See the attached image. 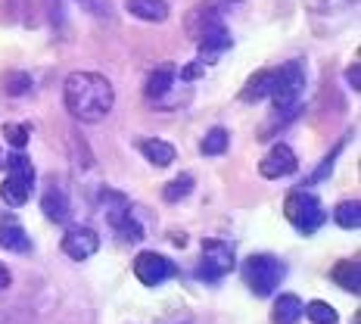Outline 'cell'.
Instances as JSON below:
<instances>
[{
    "instance_id": "cell-1",
    "label": "cell",
    "mask_w": 361,
    "mask_h": 324,
    "mask_svg": "<svg viewBox=\"0 0 361 324\" xmlns=\"http://www.w3.org/2000/svg\"><path fill=\"white\" fill-rule=\"evenodd\" d=\"M63 100H66V109L78 122L94 125V122H103L112 112L116 90H112L106 75L100 72H72L63 85Z\"/></svg>"
},
{
    "instance_id": "cell-2",
    "label": "cell",
    "mask_w": 361,
    "mask_h": 324,
    "mask_svg": "<svg viewBox=\"0 0 361 324\" xmlns=\"http://www.w3.org/2000/svg\"><path fill=\"white\" fill-rule=\"evenodd\" d=\"M302 90H305V63L302 59H290V63L277 66L274 88H271L268 100L274 107V128L290 125L293 119L302 112Z\"/></svg>"
},
{
    "instance_id": "cell-3",
    "label": "cell",
    "mask_w": 361,
    "mask_h": 324,
    "mask_svg": "<svg viewBox=\"0 0 361 324\" xmlns=\"http://www.w3.org/2000/svg\"><path fill=\"white\" fill-rule=\"evenodd\" d=\"M283 215H287V222L299 231V234H305V237H312L314 231L324 228V222H327L324 206H321V200L314 197L312 191H293V193H287V200H283Z\"/></svg>"
},
{
    "instance_id": "cell-4",
    "label": "cell",
    "mask_w": 361,
    "mask_h": 324,
    "mask_svg": "<svg viewBox=\"0 0 361 324\" xmlns=\"http://www.w3.org/2000/svg\"><path fill=\"white\" fill-rule=\"evenodd\" d=\"M283 275H287V265L277 256L255 253L243 262V281L255 296H271L277 290V284L283 281Z\"/></svg>"
},
{
    "instance_id": "cell-5",
    "label": "cell",
    "mask_w": 361,
    "mask_h": 324,
    "mask_svg": "<svg viewBox=\"0 0 361 324\" xmlns=\"http://www.w3.org/2000/svg\"><path fill=\"white\" fill-rule=\"evenodd\" d=\"M234 268V246L224 240H202V256H200V281H221L228 271Z\"/></svg>"
},
{
    "instance_id": "cell-6",
    "label": "cell",
    "mask_w": 361,
    "mask_h": 324,
    "mask_svg": "<svg viewBox=\"0 0 361 324\" xmlns=\"http://www.w3.org/2000/svg\"><path fill=\"white\" fill-rule=\"evenodd\" d=\"M237 4H243V0H202L200 6H193L190 13H187L184 19V28L190 37H200L206 28L218 25V22H224V16H228L231 10H234Z\"/></svg>"
},
{
    "instance_id": "cell-7",
    "label": "cell",
    "mask_w": 361,
    "mask_h": 324,
    "mask_svg": "<svg viewBox=\"0 0 361 324\" xmlns=\"http://www.w3.org/2000/svg\"><path fill=\"white\" fill-rule=\"evenodd\" d=\"M178 275V265L171 259H165L162 253H140L134 259V277L144 287H159V284L171 281Z\"/></svg>"
},
{
    "instance_id": "cell-8",
    "label": "cell",
    "mask_w": 361,
    "mask_h": 324,
    "mask_svg": "<svg viewBox=\"0 0 361 324\" xmlns=\"http://www.w3.org/2000/svg\"><path fill=\"white\" fill-rule=\"evenodd\" d=\"M63 253L69 256L72 262H85L90 259L97 250H100V234H97L94 228H85V224H78V228H69L63 237Z\"/></svg>"
},
{
    "instance_id": "cell-9",
    "label": "cell",
    "mask_w": 361,
    "mask_h": 324,
    "mask_svg": "<svg viewBox=\"0 0 361 324\" xmlns=\"http://www.w3.org/2000/svg\"><path fill=\"white\" fill-rule=\"evenodd\" d=\"M299 169V160L296 153L287 147V144H274L265 153V160L259 162V175L268 178V181H277V178H287L293 175V172Z\"/></svg>"
},
{
    "instance_id": "cell-10",
    "label": "cell",
    "mask_w": 361,
    "mask_h": 324,
    "mask_svg": "<svg viewBox=\"0 0 361 324\" xmlns=\"http://www.w3.org/2000/svg\"><path fill=\"white\" fill-rule=\"evenodd\" d=\"M231 32L224 22H218V25L206 28L200 37H197V47H200V63H206V59H218L224 54V50H231Z\"/></svg>"
},
{
    "instance_id": "cell-11",
    "label": "cell",
    "mask_w": 361,
    "mask_h": 324,
    "mask_svg": "<svg viewBox=\"0 0 361 324\" xmlns=\"http://www.w3.org/2000/svg\"><path fill=\"white\" fill-rule=\"evenodd\" d=\"M175 81H178V66H171V63L156 66V69L147 75V85H144L147 100H149V103L165 100V97H169V90L175 88Z\"/></svg>"
},
{
    "instance_id": "cell-12",
    "label": "cell",
    "mask_w": 361,
    "mask_h": 324,
    "mask_svg": "<svg viewBox=\"0 0 361 324\" xmlns=\"http://www.w3.org/2000/svg\"><path fill=\"white\" fill-rule=\"evenodd\" d=\"M0 246H4L6 253H32V240H28L25 228H22V222H16V218H0Z\"/></svg>"
},
{
    "instance_id": "cell-13",
    "label": "cell",
    "mask_w": 361,
    "mask_h": 324,
    "mask_svg": "<svg viewBox=\"0 0 361 324\" xmlns=\"http://www.w3.org/2000/svg\"><path fill=\"white\" fill-rule=\"evenodd\" d=\"M137 150L144 153V160L147 162H153L156 169H165V165H171L178 160V150L169 144V140H162V138H144V140H137Z\"/></svg>"
},
{
    "instance_id": "cell-14",
    "label": "cell",
    "mask_w": 361,
    "mask_h": 324,
    "mask_svg": "<svg viewBox=\"0 0 361 324\" xmlns=\"http://www.w3.org/2000/svg\"><path fill=\"white\" fill-rule=\"evenodd\" d=\"M274 75L277 69H259L255 75H250V81L240 90V100L243 103H259V100H268L271 88H274Z\"/></svg>"
},
{
    "instance_id": "cell-15",
    "label": "cell",
    "mask_w": 361,
    "mask_h": 324,
    "mask_svg": "<svg viewBox=\"0 0 361 324\" xmlns=\"http://www.w3.org/2000/svg\"><path fill=\"white\" fill-rule=\"evenodd\" d=\"M41 209H44V215H47L54 224H69L72 206H69V197H66V193L59 191V187H50V191H44Z\"/></svg>"
},
{
    "instance_id": "cell-16",
    "label": "cell",
    "mask_w": 361,
    "mask_h": 324,
    "mask_svg": "<svg viewBox=\"0 0 361 324\" xmlns=\"http://www.w3.org/2000/svg\"><path fill=\"white\" fill-rule=\"evenodd\" d=\"M125 10L140 22H165L169 19V4H165V0H125Z\"/></svg>"
},
{
    "instance_id": "cell-17",
    "label": "cell",
    "mask_w": 361,
    "mask_h": 324,
    "mask_svg": "<svg viewBox=\"0 0 361 324\" xmlns=\"http://www.w3.org/2000/svg\"><path fill=\"white\" fill-rule=\"evenodd\" d=\"M330 277H334L336 287H343V290H349V293H355L358 296V290H361V265H358V259L336 262V265L330 268Z\"/></svg>"
},
{
    "instance_id": "cell-18",
    "label": "cell",
    "mask_w": 361,
    "mask_h": 324,
    "mask_svg": "<svg viewBox=\"0 0 361 324\" xmlns=\"http://www.w3.org/2000/svg\"><path fill=\"white\" fill-rule=\"evenodd\" d=\"M271 318H274V324H296L302 318V299H299L296 293H281V296L274 299Z\"/></svg>"
},
{
    "instance_id": "cell-19",
    "label": "cell",
    "mask_w": 361,
    "mask_h": 324,
    "mask_svg": "<svg viewBox=\"0 0 361 324\" xmlns=\"http://www.w3.org/2000/svg\"><path fill=\"white\" fill-rule=\"evenodd\" d=\"M35 191V181H25V178H13L6 175V181L0 184V197H4V203H10V206H25L28 197H32Z\"/></svg>"
},
{
    "instance_id": "cell-20",
    "label": "cell",
    "mask_w": 361,
    "mask_h": 324,
    "mask_svg": "<svg viewBox=\"0 0 361 324\" xmlns=\"http://www.w3.org/2000/svg\"><path fill=\"white\" fill-rule=\"evenodd\" d=\"M228 147H231V134H228V128H221V125L209 128L206 138L200 140L202 156H221V153H228Z\"/></svg>"
},
{
    "instance_id": "cell-21",
    "label": "cell",
    "mask_w": 361,
    "mask_h": 324,
    "mask_svg": "<svg viewBox=\"0 0 361 324\" xmlns=\"http://www.w3.org/2000/svg\"><path fill=\"white\" fill-rule=\"evenodd\" d=\"M334 222L340 224V228L345 231H358V224H361V203L358 200H345L336 206V212H334Z\"/></svg>"
},
{
    "instance_id": "cell-22",
    "label": "cell",
    "mask_w": 361,
    "mask_h": 324,
    "mask_svg": "<svg viewBox=\"0 0 361 324\" xmlns=\"http://www.w3.org/2000/svg\"><path fill=\"white\" fill-rule=\"evenodd\" d=\"M190 191H193V175H178L162 187V200L165 203H180L184 197H190Z\"/></svg>"
},
{
    "instance_id": "cell-23",
    "label": "cell",
    "mask_w": 361,
    "mask_h": 324,
    "mask_svg": "<svg viewBox=\"0 0 361 324\" xmlns=\"http://www.w3.org/2000/svg\"><path fill=\"white\" fill-rule=\"evenodd\" d=\"M6 175L35 181V165H32V160H28L25 153H22V150H13V153L6 156Z\"/></svg>"
},
{
    "instance_id": "cell-24",
    "label": "cell",
    "mask_w": 361,
    "mask_h": 324,
    "mask_svg": "<svg viewBox=\"0 0 361 324\" xmlns=\"http://www.w3.org/2000/svg\"><path fill=\"white\" fill-rule=\"evenodd\" d=\"M302 312L308 315V321L312 324H336L340 321V315H336V308L334 306H327L324 299H312Z\"/></svg>"
},
{
    "instance_id": "cell-25",
    "label": "cell",
    "mask_w": 361,
    "mask_h": 324,
    "mask_svg": "<svg viewBox=\"0 0 361 324\" xmlns=\"http://www.w3.org/2000/svg\"><path fill=\"white\" fill-rule=\"evenodd\" d=\"M4 138H6V144H10L13 150H22L28 144V138H32V128L28 125H4Z\"/></svg>"
},
{
    "instance_id": "cell-26",
    "label": "cell",
    "mask_w": 361,
    "mask_h": 324,
    "mask_svg": "<svg viewBox=\"0 0 361 324\" xmlns=\"http://www.w3.org/2000/svg\"><path fill=\"white\" fill-rule=\"evenodd\" d=\"M32 85H35V81H32V75H28V72H13L10 75V78H6V94H10V97H22V94H28V90H32Z\"/></svg>"
},
{
    "instance_id": "cell-27",
    "label": "cell",
    "mask_w": 361,
    "mask_h": 324,
    "mask_svg": "<svg viewBox=\"0 0 361 324\" xmlns=\"http://www.w3.org/2000/svg\"><path fill=\"white\" fill-rule=\"evenodd\" d=\"M202 75H206V63H187L184 69H178V78L180 81H197V78H202Z\"/></svg>"
},
{
    "instance_id": "cell-28",
    "label": "cell",
    "mask_w": 361,
    "mask_h": 324,
    "mask_svg": "<svg viewBox=\"0 0 361 324\" xmlns=\"http://www.w3.org/2000/svg\"><path fill=\"white\" fill-rule=\"evenodd\" d=\"M345 85H349L352 90H355V94L361 90V63H358V59L349 66V69H345Z\"/></svg>"
},
{
    "instance_id": "cell-29",
    "label": "cell",
    "mask_w": 361,
    "mask_h": 324,
    "mask_svg": "<svg viewBox=\"0 0 361 324\" xmlns=\"http://www.w3.org/2000/svg\"><path fill=\"white\" fill-rule=\"evenodd\" d=\"M6 287H10V268H6L4 262H0V293H4Z\"/></svg>"
},
{
    "instance_id": "cell-30",
    "label": "cell",
    "mask_w": 361,
    "mask_h": 324,
    "mask_svg": "<svg viewBox=\"0 0 361 324\" xmlns=\"http://www.w3.org/2000/svg\"><path fill=\"white\" fill-rule=\"evenodd\" d=\"M78 4L87 10H106V0H78Z\"/></svg>"
},
{
    "instance_id": "cell-31",
    "label": "cell",
    "mask_w": 361,
    "mask_h": 324,
    "mask_svg": "<svg viewBox=\"0 0 361 324\" xmlns=\"http://www.w3.org/2000/svg\"><path fill=\"white\" fill-rule=\"evenodd\" d=\"M0 162H4V153H0Z\"/></svg>"
}]
</instances>
